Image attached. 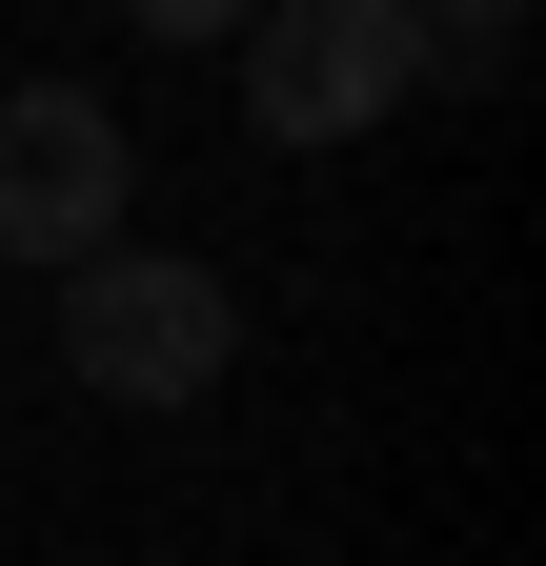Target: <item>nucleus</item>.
<instances>
[{"label":"nucleus","mask_w":546,"mask_h":566,"mask_svg":"<svg viewBox=\"0 0 546 566\" xmlns=\"http://www.w3.org/2000/svg\"><path fill=\"white\" fill-rule=\"evenodd\" d=\"M61 365H82L102 405H202L243 365V304L223 263H162V243H102L82 283H61Z\"/></svg>","instance_id":"1"},{"label":"nucleus","mask_w":546,"mask_h":566,"mask_svg":"<svg viewBox=\"0 0 546 566\" xmlns=\"http://www.w3.org/2000/svg\"><path fill=\"white\" fill-rule=\"evenodd\" d=\"M405 82H426V21L405 0H263L243 21V122L263 142H365Z\"/></svg>","instance_id":"2"},{"label":"nucleus","mask_w":546,"mask_h":566,"mask_svg":"<svg viewBox=\"0 0 546 566\" xmlns=\"http://www.w3.org/2000/svg\"><path fill=\"white\" fill-rule=\"evenodd\" d=\"M405 21H426V41H465V61H486V41H506V0H405Z\"/></svg>","instance_id":"5"},{"label":"nucleus","mask_w":546,"mask_h":566,"mask_svg":"<svg viewBox=\"0 0 546 566\" xmlns=\"http://www.w3.org/2000/svg\"><path fill=\"white\" fill-rule=\"evenodd\" d=\"M122 21H143V41H243L263 0H122Z\"/></svg>","instance_id":"4"},{"label":"nucleus","mask_w":546,"mask_h":566,"mask_svg":"<svg viewBox=\"0 0 546 566\" xmlns=\"http://www.w3.org/2000/svg\"><path fill=\"white\" fill-rule=\"evenodd\" d=\"M122 163H143V142L82 82H21L0 102V263H102L122 243Z\"/></svg>","instance_id":"3"}]
</instances>
